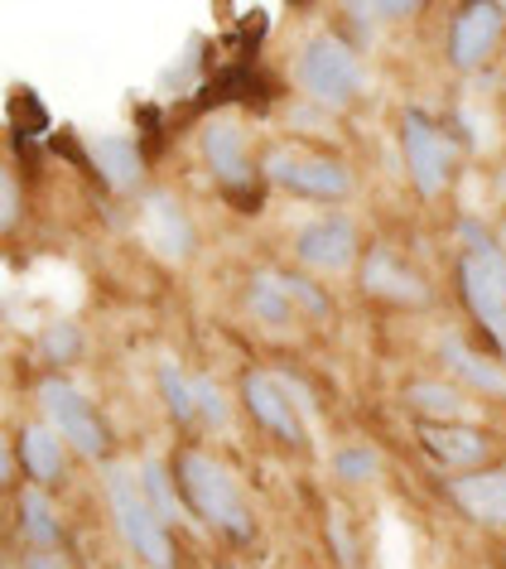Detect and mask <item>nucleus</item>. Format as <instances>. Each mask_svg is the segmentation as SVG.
Wrapping results in <instances>:
<instances>
[{
    "label": "nucleus",
    "mask_w": 506,
    "mask_h": 569,
    "mask_svg": "<svg viewBox=\"0 0 506 569\" xmlns=\"http://www.w3.org/2000/svg\"><path fill=\"white\" fill-rule=\"evenodd\" d=\"M174 482H179V492H184L189 517L213 526V531L227 536L232 546H246V540L256 536V517H251V507H246L242 482H236V473L217 459V453L193 449V445L179 449L174 453Z\"/></svg>",
    "instance_id": "1"
},
{
    "label": "nucleus",
    "mask_w": 506,
    "mask_h": 569,
    "mask_svg": "<svg viewBox=\"0 0 506 569\" xmlns=\"http://www.w3.org/2000/svg\"><path fill=\"white\" fill-rule=\"evenodd\" d=\"M102 497H107V511H111V526H117L121 546L135 555L140 569H179L174 531L154 517L145 482H140V468L111 459L102 468Z\"/></svg>",
    "instance_id": "2"
},
{
    "label": "nucleus",
    "mask_w": 506,
    "mask_h": 569,
    "mask_svg": "<svg viewBox=\"0 0 506 569\" xmlns=\"http://www.w3.org/2000/svg\"><path fill=\"white\" fill-rule=\"evenodd\" d=\"M294 88L304 102H314L323 111H347L362 102L367 92V63L362 53L333 30H314L294 49Z\"/></svg>",
    "instance_id": "3"
},
{
    "label": "nucleus",
    "mask_w": 506,
    "mask_h": 569,
    "mask_svg": "<svg viewBox=\"0 0 506 569\" xmlns=\"http://www.w3.org/2000/svg\"><path fill=\"white\" fill-rule=\"evenodd\" d=\"M261 183H271V189L290 198H304V203H318V208H337L357 193L353 164L323 150H304L294 140H275V146L261 150Z\"/></svg>",
    "instance_id": "4"
},
{
    "label": "nucleus",
    "mask_w": 506,
    "mask_h": 569,
    "mask_svg": "<svg viewBox=\"0 0 506 569\" xmlns=\"http://www.w3.org/2000/svg\"><path fill=\"white\" fill-rule=\"evenodd\" d=\"M34 406H39V420L53 425V430L63 435V445L78 453V459L88 463H111V425L102 420V410L92 406V396L73 387L63 372H49L34 381Z\"/></svg>",
    "instance_id": "5"
},
{
    "label": "nucleus",
    "mask_w": 506,
    "mask_h": 569,
    "mask_svg": "<svg viewBox=\"0 0 506 569\" xmlns=\"http://www.w3.org/2000/svg\"><path fill=\"white\" fill-rule=\"evenodd\" d=\"M396 136H401V160H405V174H411L415 193L425 198V203H439V198L454 189V179H458V140H454V131H448L439 117H429L425 107L411 102V107H401Z\"/></svg>",
    "instance_id": "6"
},
{
    "label": "nucleus",
    "mask_w": 506,
    "mask_h": 569,
    "mask_svg": "<svg viewBox=\"0 0 506 569\" xmlns=\"http://www.w3.org/2000/svg\"><path fill=\"white\" fill-rule=\"evenodd\" d=\"M290 256L294 266L304 270V276H347V270L362 266V227L353 212H318V218H308L300 232L290 241Z\"/></svg>",
    "instance_id": "7"
},
{
    "label": "nucleus",
    "mask_w": 506,
    "mask_h": 569,
    "mask_svg": "<svg viewBox=\"0 0 506 569\" xmlns=\"http://www.w3.org/2000/svg\"><path fill=\"white\" fill-rule=\"evenodd\" d=\"M236 396H242L246 416L256 420L261 430L275 439V445H285V449H308L304 406H300V396H294V387H290V372L251 367V372H242V387H236Z\"/></svg>",
    "instance_id": "8"
},
{
    "label": "nucleus",
    "mask_w": 506,
    "mask_h": 569,
    "mask_svg": "<svg viewBox=\"0 0 506 569\" xmlns=\"http://www.w3.org/2000/svg\"><path fill=\"white\" fill-rule=\"evenodd\" d=\"M454 284H458L463 309L477 319V329H487V338H497L506 329V247L502 241L463 251L454 266Z\"/></svg>",
    "instance_id": "9"
},
{
    "label": "nucleus",
    "mask_w": 506,
    "mask_h": 569,
    "mask_svg": "<svg viewBox=\"0 0 506 569\" xmlns=\"http://www.w3.org/2000/svg\"><path fill=\"white\" fill-rule=\"evenodd\" d=\"M502 39H506V6H497V0H473V6H458L454 20H448L444 59L454 73H483L502 53Z\"/></svg>",
    "instance_id": "10"
},
{
    "label": "nucleus",
    "mask_w": 506,
    "mask_h": 569,
    "mask_svg": "<svg viewBox=\"0 0 506 569\" xmlns=\"http://www.w3.org/2000/svg\"><path fill=\"white\" fill-rule=\"evenodd\" d=\"M357 284L367 300L391 305V309H429L434 305L429 280L419 276L391 241H372L367 247V256H362V266H357Z\"/></svg>",
    "instance_id": "11"
},
{
    "label": "nucleus",
    "mask_w": 506,
    "mask_h": 569,
    "mask_svg": "<svg viewBox=\"0 0 506 569\" xmlns=\"http://www.w3.org/2000/svg\"><path fill=\"white\" fill-rule=\"evenodd\" d=\"M199 154H203L208 174H213L222 189H232V193H246L251 183L261 179V160L251 154L246 126L236 121L232 111H217V117H208L199 126Z\"/></svg>",
    "instance_id": "12"
},
{
    "label": "nucleus",
    "mask_w": 506,
    "mask_h": 569,
    "mask_svg": "<svg viewBox=\"0 0 506 569\" xmlns=\"http://www.w3.org/2000/svg\"><path fill=\"white\" fill-rule=\"evenodd\" d=\"M415 445L434 468H444V478L483 473L502 453V439L483 425H415Z\"/></svg>",
    "instance_id": "13"
},
{
    "label": "nucleus",
    "mask_w": 506,
    "mask_h": 569,
    "mask_svg": "<svg viewBox=\"0 0 506 569\" xmlns=\"http://www.w3.org/2000/svg\"><path fill=\"white\" fill-rule=\"evenodd\" d=\"M140 237L145 247L169 266H184L193 251H199V227H193V212L184 208V198L169 189H145L140 193Z\"/></svg>",
    "instance_id": "14"
},
{
    "label": "nucleus",
    "mask_w": 506,
    "mask_h": 569,
    "mask_svg": "<svg viewBox=\"0 0 506 569\" xmlns=\"http://www.w3.org/2000/svg\"><path fill=\"white\" fill-rule=\"evenodd\" d=\"M434 362H439L444 377L458 381L468 396H487V401H502V396H506V367H502V358L477 352L458 329H444L439 338H434Z\"/></svg>",
    "instance_id": "15"
},
{
    "label": "nucleus",
    "mask_w": 506,
    "mask_h": 569,
    "mask_svg": "<svg viewBox=\"0 0 506 569\" xmlns=\"http://www.w3.org/2000/svg\"><path fill=\"white\" fill-rule=\"evenodd\" d=\"M439 488L463 521L483 526V531H506V468L454 473V478H444Z\"/></svg>",
    "instance_id": "16"
},
{
    "label": "nucleus",
    "mask_w": 506,
    "mask_h": 569,
    "mask_svg": "<svg viewBox=\"0 0 506 569\" xmlns=\"http://www.w3.org/2000/svg\"><path fill=\"white\" fill-rule=\"evenodd\" d=\"M401 410L415 425H473V396L448 377H415L401 387Z\"/></svg>",
    "instance_id": "17"
},
{
    "label": "nucleus",
    "mask_w": 506,
    "mask_h": 569,
    "mask_svg": "<svg viewBox=\"0 0 506 569\" xmlns=\"http://www.w3.org/2000/svg\"><path fill=\"white\" fill-rule=\"evenodd\" d=\"M242 309H246V319L256 323L261 333H290L294 323H300L294 300H290V284H285V276H280L275 266H261V270H251V276L242 280Z\"/></svg>",
    "instance_id": "18"
},
{
    "label": "nucleus",
    "mask_w": 506,
    "mask_h": 569,
    "mask_svg": "<svg viewBox=\"0 0 506 569\" xmlns=\"http://www.w3.org/2000/svg\"><path fill=\"white\" fill-rule=\"evenodd\" d=\"M16 453H20V468L34 478V488H59V482L68 478V449L63 435L53 430V425L44 420H24L16 430Z\"/></svg>",
    "instance_id": "19"
},
{
    "label": "nucleus",
    "mask_w": 506,
    "mask_h": 569,
    "mask_svg": "<svg viewBox=\"0 0 506 569\" xmlns=\"http://www.w3.org/2000/svg\"><path fill=\"white\" fill-rule=\"evenodd\" d=\"M88 154L97 174L107 179L111 193H140L145 189V154H140L135 136H92Z\"/></svg>",
    "instance_id": "20"
},
{
    "label": "nucleus",
    "mask_w": 506,
    "mask_h": 569,
    "mask_svg": "<svg viewBox=\"0 0 506 569\" xmlns=\"http://www.w3.org/2000/svg\"><path fill=\"white\" fill-rule=\"evenodd\" d=\"M16 521H20V540L30 550H63L68 531H63V517L44 488H24L16 497Z\"/></svg>",
    "instance_id": "21"
},
{
    "label": "nucleus",
    "mask_w": 506,
    "mask_h": 569,
    "mask_svg": "<svg viewBox=\"0 0 506 569\" xmlns=\"http://www.w3.org/2000/svg\"><path fill=\"white\" fill-rule=\"evenodd\" d=\"M154 391H160V406H164L169 425H179V430L199 425V396H193V377L184 372V362H179V358H160V362H154Z\"/></svg>",
    "instance_id": "22"
},
{
    "label": "nucleus",
    "mask_w": 506,
    "mask_h": 569,
    "mask_svg": "<svg viewBox=\"0 0 506 569\" xmlns=\"http://www.w3.org/2000/svg\"><path fill=\"white\" fill-rule=\"evenodd\" d=\"M328 473H333V482H343V488H372V482H382L386 459L372 439H343V445H333V453H328Z\"/></svg>",
    "instance_id": "23"
},
{
    "label": "nucleus",
    "mask_w": 506,
    "mask_h": 569,
    "mask_svg": "<svg viewBox=\"0 0 506 569\" xmlns=\"http://www.w3.org/2000/svg\"><path fill=\"white\" fill-rule=\"evenodd\" d=\"M140 482H145V497H150V507H154V517H160L169 531H174L179 521H189V507H184V492H179V482L174 473H169V463L164 459H140Z\"/></svg>",
    "instance_id": "24"
},
{
    "label": "nucleus",
    "mask_w": 506,
    "mask_h": 569,
    "mask_svg": "<svg viewBox=\"0 0 506 569\" xmlns=\"http://www.w3.org/2000/svg\"><path fill=\"white\" fill-rule=\"evenodd\" d=\"M290 284V300H294V315H300V323H308V329H328L333 323V295L323 290V280L304 276L300 266H285L280 270Z\"/></svg>",
    "instance_id": "25"
},
{
    "label": "nucleus",
    "mask_w": 506,
    "mask_h": 569,
    "mask_svg": "<svg viewBox=\"0 0 506 569\" xmlns=\"http://www.w3.org/2000/svg\"><path fill=\"white\" fill-rule=\"evenodd\" d=\"M39 358H44L53 372L68 362H78L82 358V329L73 319H49L44 329H39Z\"/></svg>",
    "instance_id": "26"
},
{
    "label": "nucleus",
    "mask_w": 506,
    "mask_h": 569,
    "mask_svg": "<svg viewBox=\"0 0 506 569\" xmlns=\"http://www.w3.org/2000/svg\"><path fill=\"white\" fill-rule=\"evenodd\" d=\"M193 396H199V425L208 435H222L232 425V406L227 396H222V381L217 377H193Z\"/></svg>",
    "instance_id": "27"
},
{
    "label": "nucleus",
    "mask_w": 506,
    "mask_h": 569,
    "mask_svg": "<svg viewBox=\"0 0 506 569\" xmlns=\"http://www.w3.org/2000/svg\"><path fill=\"white\" fill-rule=\"evenodd\" d=\"M285 126H290V131L294 136H314V131H337V111H323V107H314V102H304V97H300V102H294L290 111H285Z\"/></svg>",
    "instance_id": "28"
},
{
    "label": "nucleus",
    "mask_w": 506,
    "mask_h": 569,
    "mask_svg": "<svg viewBox=\"0 0 506 569\" xmlns=\"http://www.w3.org/2000/svg\"><path fill=\"white\" fill-rule=\"evenodd\" d=\"M24 218V198H20V183L10 169H0V232H16Z\"/></svg>",
    "instance_id": "29"
},
{
    "label": "nucleus",
    "mask_w": 506,
    "mask_h": 569,
    "mask_svg": "<svg viewBox=\"0 0 506 569\" xmlns=\"http://www.w3.org/2000/svg\"><path fill=\"white\" fill-rule=\"evenodd\" d=\"M20 569H73V565H68L63 550H24Z\"/></svg>",
    "instance_id": "30"
},
{
    "label": "nucleus",
    "mask_w": 506,
    "mask_h": 569,
    "mask_svg": "<svg viewBox=\"0 0 506 569\" xmlns=\"http://www.w3.org/2000/svg\"><path fill=\"white\" fill-rule=\"evenodd\" d=\"M419 0H372L367 16H391V20H405V16H419Z\"/></svg>",
    "instance_id": "31"
},
{
    "label": "nucleus",
    "mask_w": 506,
    "mask_h": 569,
    "mask_svg": "<svg viewBox=\"0 0 506 569\" xmlns=\"http://www.w3.org/2000/svg\"><path fill=\"white\" fill-rule=\"evenodd\" d=\"M328 540H333V550H337V560H343L347 569H353V540H347V526H343V517L337 511H328Z\"/></svg>",
    "instance_id": "32"
},
{
    "label": "nucleus",
    "mask_w": 506,
    "mask_h": 569,
    "mask_svg": "<svg viewBox=\"0 0 506 569\" xmlns=\"http://www.w3.org/2000/svg\"><path fill=\"white\" fill-rule=\"evenodd\" d=\"M0 482H6V488H10V482H16V463H10V445L0 449Z\"/></svg>",
    "instance_id": "33"
}]
</instances>
